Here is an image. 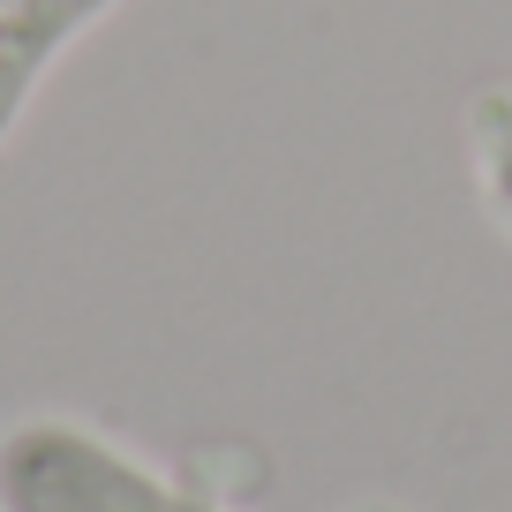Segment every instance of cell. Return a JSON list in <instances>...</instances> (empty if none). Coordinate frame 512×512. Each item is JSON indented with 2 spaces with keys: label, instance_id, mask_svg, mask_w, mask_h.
Listing matches in <instances>:
<instances>
[{
  "label": "cell",
  "instance_id": "6da1fadb",
  "mask_svg": "<svg viewBox=\"0 0 512 512\" xmlns=\"http://www.w3.org/2000/svg\"><path fill=\"white\" fill-rule=\"evenodd\" d=\"M0 512H226L76 415L0 422Z\"/></svg>",
  "mask_w": 512,
  "mask_h": 512
},
{
  "label": "cell",
  "instance_id": "7a4b0ae2",
  "mask_svg": "<svg viewBox=\"0 0 512 512\" xmlns=\"http://www.w3.org/2000/svg\"><path fill=\"white\" fill-rule=\"evenodd\" d=\"M121 8L128 0H0V151L16 144L46 76Z\"/></svg>",
  "mask_w": 512,
  "mask_h": 512
},
{
  "label": "cell",
  "instance_id": "3957f363",
  "mask_svg": "<svg viewBox=\"0 0 512 512\" xmlns=\"http://www.w3.org/2000/svg\"><path fill=\"white\" fill-rule=\"evenodd\" d=\"M467 166H475V189L490 204V219L512 234V76L482 83L467 98Z\"/></svg>",
  "mask_w": 512,
  "mask_h": 512
}]
</instances>
